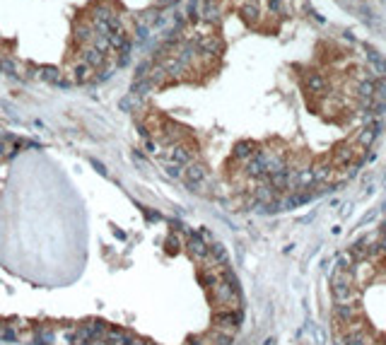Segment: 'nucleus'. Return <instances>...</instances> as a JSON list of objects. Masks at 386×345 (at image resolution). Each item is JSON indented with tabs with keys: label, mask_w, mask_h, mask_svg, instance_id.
I'll return each instance as SVG.
<instances>
[{
	"label": "nucleus",
	"mask_w": 386,
	"mask_h": 345,
	"mask_svg": "<svg viewBox=\"0 0 386 345\" xmlns=\"http://www.w3.org/2000/svg\"><path fill=\"white\" fill-rule=\"evenodd\" d=\"M82 63H87L89 68H99V66L104 63V53H99L94 46H87V49L82 51Z\"/></svg>",
	"instance_id": "obj_1"
},
{
	"label": "nucleus",
	"mask_w": 386,
	"mask_h": 345,
	"mask_svg": "<svg viewBox=\"0 0 386 345\" xmlns=\"http://www.w3.org/2000/svg\"><path fill=\"white\" fill-rule=\"evenodd\" d=\"M39 75H41V80H46V82H56V85H63V80H61V70L53 68V66H44V68L39 70Z\"/></svg>",
	"instance_id": "obj_3"
},
{
	"label": "nucleus",
	"mask_w": 386,
	"mask_h": 345,
	"mask_svg": "<svg viewBox=\"0 0 386 345\" xmlns=\"http://www.w3.org/2000/svg\"><path fill=\"white\" fill-rule=\"evenodd\" d=\"M239 15H242L246 22H251V24L261 19V10H258L256 2H244V5L239 7Z\"/></svg>",
	"instance_id": "obj_2"
}]
</instances>
